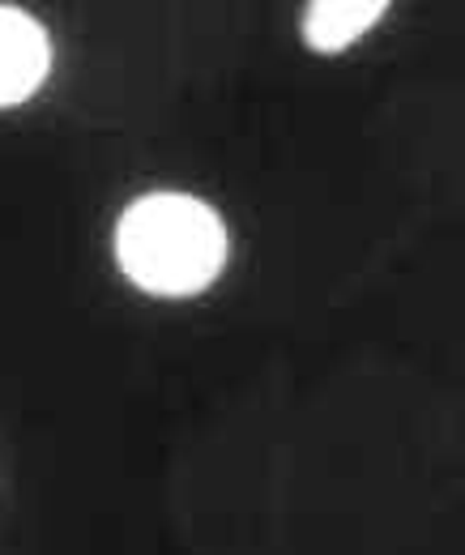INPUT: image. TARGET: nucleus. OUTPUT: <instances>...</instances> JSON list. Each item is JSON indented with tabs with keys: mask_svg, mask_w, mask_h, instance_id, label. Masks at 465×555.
Segmentation results:
<instances>
[{
	"mask_svg": "<svg viewBox=\"0 0 465 555\" xmlns=\"http://www.w3.org/2000/svg\"><path fill=\"white\" fill-rule=\"evenodd\" d=\"M385 13H389L385 0H312V4H303L299 30H303V43L312 52L337 56L354 39H363Z\"/></svg>",
	"mask_w": 465,
	"mask_h": 555,
	"instance_id": "7ed1b4c3",
	"label": "nucleus"
},
{
	"mask_svg": "<svg viewBox=\"0 0 465 555\" xmlns=\"http://www.w3.org/2000/svg\"><path fill=\"white\" fill-rule=\"evenodd\" d=\"M48 65H52L48 30L30 13L0 4V107L30 99L43 86Z\"/></svg>",
	"mask_w": 465,
	"mask_h": 555,
	"instance_id": "f03ea898",
	"label": "nucleus"
},
{
	"mask_svg": "<svg viewBox=\"0 0 465 555\" xmlns=\"http://www.w3.org/2000/svg\"><path fill=\"white\" fill-rule=\"evenodd\" d=\"M116 257L150 295H201L227 266V227L189 193H150L125 209Z\"/></svg>",
	"mask_w": 465,
	"mask_h": 555,
	"instance_id": "f257e3e1",
	"label": "nucleus"
}]
</instances>
